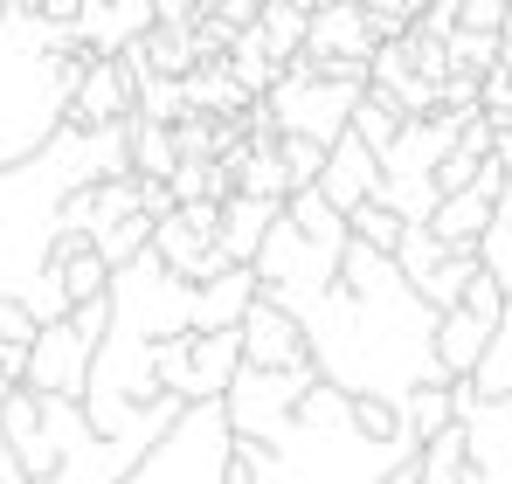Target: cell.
<instances>
[{
	"instance_id": "1",
	"label": "cell",
	"mask_w": 512,
	"mask_h": 484,
	"mask_svg": "<svg viewBox=\"0 0 512 484\" xmlns=\"http://www.w3.org/2000/svg\"><path fill=\"white\" fill-rule=\"evenodd\" d=\"M298 332H305V360L340 395L402 402L409 388L450 381L436 367V346H429L436 339V312L409 291L395 256H381L367 242L340 249V277L298 312Z\"/></svg>"
},
{
	"instance_id": "2",
	"label": "cell",
	"mask_w": 512,
	"mask_h": 484,
	"mask_svg": "<svg viewBox=\"0 0 512 484\" xmlns=\"http://www.w3.org/2000/svg\"><path fill=\"white\" fill-rule=\"evenodd\" d=\"M423 443L409 436H360L353 429V395H340L333 381H312V395L291 408L277 443H236V471L250 484H381L388 471H402Z\"/></svg>"
},
{
	"instance_id": "3",
	"label": "cell",
	"mask_w": 512,
	"mask_h": 484,
	"mask_svg": "<svg viewBox=\"0 0 512 484\" xmlns=\"http://www.w3.org/2000/svg\"><path fill=\"white\" fill-rule=\"evenodd\" d=\"M84 42L28 7L0 14V166L35 160L63 125L84 77Z\"/></svg>"
},
{
	"instance_id": "4",
	"label": "cell",
	"mask_w": 512,
	"mask_h": 484,
	"mask_svg": "<svg viewBox=\"0 0 512 484\" xmlns=\"http://www.w3.org/2000/svg\"><path fill=\"white\" fill-rule=\"evenodd\" d=\"M229 471H236V436H229L222 402H187L125 464L118 484H229Z\"/></svg>"
},
{
	"instance_id": "5",
	"label": "cell",
	"mask_w": 512,
	"mask_h": 484,
	"mask_svg": "<svg viewBox=\"0 0 512 484\" xmlns=\"http://www.w3.org/2000/svg\"><path fill=\"white\" fill-rule=\"evenodd\" d=\"M104 305H111V325H118V332L153 339V346L173 339V332H194V284H187V277H173L153 249H139L132 263H118V270H111Z\"/></svg>"
},
{
	"instance_id": "6",
	"label": "cell",
	"mask_w": 512,
	"mask_h": 484,
	"mask_svg": "<svg viewBox=\"0 0 512 484\" xmlns=\"http://www.w3.org/2000/svg\"><path fill=\"white\" fill-rule=\"evenodd\" d=\"M104 325H111V305H104V298L70 305L63 319L35 325V339H28V353H21V388H28V395H70V402H77Z\"/></svg>"
},
{
	"instance_id": "7",
	"label": "cell",
	"mask_w": 512,
	"mask_h": 484,
	"mask_svg": "<svg viewBox=\"0 0 512 484\" xmlns=\"http://www.w3.org/2000/svg\"><path fill=\"white\" fill-rule=\"evenodd\" d=\"M319 367L298 360V367H236V381L222 388V415H229V436L236 443H277L291 408L312 395Z\"/></svg>"
},
{
	"instance_id": "8",
	"label": "cell",
	"mask_w": 512,
	"mask_h": 484,
	"mask_svg": "<svg viewBox=\"0 0 512 484\" xmlns=\"http://www.w3.org/2000/svg\"><path fill=\"white\" fill-rule=\"evenodd\" d=\"M250 277H256V291L270 298V305H284L291 319L340 277V256L333 249H319V242H305L284 215L263 229V242H256V256H250Z\"/></svg>"
},
{
	"instance_id": "9",
	"label": "cell",
	"mask_w": 512,
	"mask_h": 484,
	"mask_svg": "<svg viewBox=\"0 0 512 484\" xmlns=\"http://www.w3.org/2000/svg\"><path fill=\"white\" fill-rule=\"evenodd\" d=\"M139 56L125 49V56H90L84 77H77V97H70V125H84V132H97V125H125L132 111H139Z\"/></svg>"
},
{
	"instance_id": "10",
	"label": "cell",
	"mask_w": 512,
	"mask_h": 484,
	"mask_svg": "<svg viewBox=\"0 0 512 484\" xmlns=\"http://www.w3.org/2000/svg\"><path fill=\"white\" fill-rule=\"evenodd\" d=\"M381 49V28L360 0H340V7H312L305 14V56L312 63H367Z\"/></svg>"
},
{
	"instance_id": "11",
	"label": "cell",
	"mask_w": 512,
	"mask_h": 484,
	"mask_svg": "<svg viewBox=\"0 0 512 484\" xmlns=\"http://www.w3.org/2000/svg\"><path fill=\"white\" fill-rule=\"evenodd\" d=\"M457 132H464V118H450V111H423V118H402V132H395V146L381 153V180H429L443 153L457 146Z\"/></svg>"
},
{
	"instance_id": "12",
	"label": "cell",
	"mask_w": 512,
	"mask_h": 484,
	"mask_svg": "<svg viewBox=\"0 0 512 484\" xmlns=\"http://www.w3.org/2000/svg\"><path fill=\"white\" fill-rule=\"evenodd\" d=\"M153 28H160V21H153V0H90L70 35L84 42V56H125V49H139Z\"/></svg>"
},
{
	"instance_id": "13",
	"label": "cell",
	"mask_w": 512,
	"mask_h": 484,
	"mask_svg": "<svg viewBox=\"0 0 512 484\" xmlns=\"http://www.w3.org/2000/svg\"><path fill=\"white\" fill-rule=\"evenodd\" d=\"M236 339H243V367H298V360H305V332H298V319H291L284 305H270L263 291H256V305L243 312Z\"/></svg>"
},
{
	"instance_id": "14",
	"label": "cell",
	"mask_w": 512,
	"mask_h": 484,
	"mask_svg": "<svg viewBox=\"0 0 512 484\" xmlns=\"http://www.w3.org/2000/svg\"><path fill=\"white\" fill-rule=\"evenodd\" d=\"M340 215H353L360 201H374V187H381V160L353 139V132H340L333 146H326V166H319V180H312Z\"/></svg>"
},
{
	"instance_id": "15",
	"label": "cell",
	"mask_w": 512,
	"mask_h": 484,
	"mask_svg": "<svg viewBox=\"0 0 512 484\" xmlns=\"http://www.w3.org/2000/svg\"><path fill=\"white\" fill-rule=\"evenodd\" d=\"M0 443L14 450L21 478H49V471H56V443H49V429H42V395L14 388V395L0 402Z\"/></svg>"
},
{
	"instance_id": "16",
	"label": "cell",
	"mask_w": 512,
	"mask_h": 484,
	"mask_svg": "<svg viewBox=\"0 0 512 484\" xmlns=\"http://www.w3.org/2000/svg\"><path fill=\"white\" fill-rule=\"evenodd\" d=\"M236 367H243L236 325H222V332H187V395H180V402H222V388L236 381Z\"/></svg>"
},
{
	"instance_id": "17",
	"label": "cell",
	"mask_w": 512,
	"mask_h": 484,
	"mask_svg": "<svg viewBox=\"0 0 512 484\" xmlns=\"http://www.w3.org/2000/svg\"><path fill=\"white\" fill-rule=\"evenodd\" d=\"M256 305V277L250 263H229L215 277L194 284V332H222V325H243V312Z\"/></svg>"
},
{
	"instance_id": "18",
	"label": "cell",
	"mask_w": 512,
	"mask_h": 484,
	"mask_svg": "<svg viewBox=\"0 0 512 484\" xmlns=\"http://www.w3.org/2000/svg\"><path fill=\"white\" fill-rule=\"evenodd\" d=\"M284 215V201H263V194H229L222 201V222H215V249L229 256V263H250L263 229Z\"/></svg>"
},
{
	"instance_id": "19",
	"label": "cell",
	"mask_w": 512,
	"mask_h": 484,
	"mask_svg": "<svg viewBox=\"0 0 512 484\" xmlns=\"http://www.w3.org/2000/svg\"><path fill=\"white\" fill-rule=\"evenodd\" d=\"M485 339H492V319H478V312H464V305H450V312H436V367L450 374V381H464L471 367H478V353H485Z\"/></svg>"
},
{
	"instance_id": "20",
	"label": "cell",
	"mask_w": 512,
	"mask_h": 484,
	"mask_svg": "<svg viewBox=\"0 0 512 484\" xmlns=\"http://www.w3.org/2000/svg\"><path fill=\"white\" fill-rule=\"evenodd\" d=\"M56 284H63V305H90V298L111 291V263H104L84 236H70L56 249Z\"/></svg>"
},
{
	"instance_id": "21",
	"label": "cell",
	"mask_w": 512,
	"mask_h": 484,
	"mask_svg": "<svg viewBox=\"0 0 512 484\" xmlns=\"http://www.w3.org/2000/svg\"><path fill=\"white\" fill-rule=\"evenodd\" d=\"M284 222H291V229H298L305 242L333 249V256H340L346 242H353V236H346V215L333 208V201H326V194H319V187H298V194H284Z\"/></svg>"
},
{
	"instance_id": "22",
	"label": "cell",
	"mask_w": 512,
	"mask_h": 484,
	"mask_svg": "<svg viewBox=\"0 0 512 484\" xmlns=\"http://www.w3.org/2000/svg\"><path fill=\"white\" fill-rule=\"evenodd\" d=\"M402 429L423 443V436H436V429H450L457 422V381H429V388H409L402 395Z\"/></svg>"
},
{
	"instance_id": "23",
	"label": "cell",
	"mask_w": 512,
	"mask_h": 484,
	"mask_svg": "<svg viewBox=\"0 0 512 484\" xmlns=\"http://www.w3.org/2000/svg\"><path fill=\"white\" fill-rule=\"evenodd\" d=\"M346 132H353V139H360V146H367V153L381 160V153L395 146V132H402V111H395V97L367 83V97L353 104V118H346Z\"/></svg>"
},
{
	"instance_id": "24",
	"label": "cell",
	"mask_w": 512,
	"mask_h": 484,
	"mask_svg": "<svg viewBox=\"0 0 512 484\" xmlns=\"http://www.w3.org/2000/svg\"><path fill=\"white\" fill-rule=\"evenodd\" d=\"M167 194H173V208H187V201H229L236 194V173L222 160H180L167 173Z\"/></svg>"
},
{
	"instance_id": "25",
	"label": "cell",
	"mask_w": 512,
	"mask_h": 484,
	"mask_svg": "<svg viewBox=\"0 0 512 484\" xmlns=\"http://www.w3.org/2000/svg\"><path fill=\"white\" fill-rule=\"evenodd\" d=\"M180 166V146H173V125H153V118H132V180H167Z\"/></svg>"
},
{
	"instance_id": "26",
	"label": "cell",
	"mask_w": 512,
	"mask_h": 484,
	"mask_svg": "<svg viewBox=\"0 0 512 484\" xmlns=\"http://www.w3.org/2000/svg\"><path fill=\"white\" fill-rule=\"evenodd\" d=\"M443 256H450V249H443V242L429 236L423 222H416V229H402V242H395V270L409 277V291L423 284V277H429V270H436V263H443Z\"/></svg>"
},
{
	"instance_id": "27",
	"label": "cell",
	"mask_w": 512,
	"mask_h": 484,
	"mask_svg": "<svg viewBox=\"0 0 512 484\" xmlns=\"http://www.w3.org/2000/svg\"><path fill=\"white\" fill-rule=\"evenodd\" d=\"M346 236L367 242V249H381V256H395V242H402V222H395L381 201H360V208L346 215Z\"/></svg>"
},
{
	"instance_id": "28",
	"label": "cell",
	"mask_w": 512,
	"mask_h": 484,
	"mask_svg": "<svg viewBox=\"0 0 512 484\" xmlns=\"http://www.w3.org/2000/svg\"><path fill=\"white\" fill-rule=\"evenodd\" d=\"M471 256H478V270H492L499 284L512 277V215L506 208H492V222H485V236L471 242Z\"/></svg>"
},
{
	"instance_id": "29",
	"label": "cell",
	"mask_w": 512,
	"mask_h": 484,
	"mask_svg": "<svg viewBox=\"0 0 512 484\" xmlns=\"http://www.w3.org/2000/svg\"><path fill=\"white\" fill-rule=\"evenodd\" d=\"M277 160H284V180H291V194H298V187H312V180H319V166H326V146H312V139H277Z\"/></svg>"
},
{
	"instance_id": "30",
	"label": "cell",
	"mask_w": 512,
	"mask_h": 484,
	"mask_svg": "<svg viewBox=\"0 0 512 484\" xmlns=\"http://www.w3.org/2000/svg\"><path fill=\"white\" fill-rule=\"evenodd\" d=\"M457 305L499 325V312H506V291H499V277H492V270H471V284H464V298H457Z\"/></svg>"
},
{
	"instance_id": "31",
	"label": "cell",
	"mask_w": 512,
	"mask_h": 484,
	"mask_svg": "<svg viewBox=\"0 0 512 484\" xmlns=\"http://www.w3.org/2000/svg\"><path fill=\"white\" fill-rule=\"evenodd\" d=\"M0 339H7V346H28V339H35V319H28L21 305H7V298H0Z\"/></svg>"
},
{
	"instance_id": "32",
	"label": "cell",
	"mask_w": 512,
	"mask_h": 484,
	"mask_svg": "<svg viewBox=\"0 0 512 484\" xmlns=\"http://www.w3.org/2000/svg\"><path fill=\"white\" fill-rule=\"evenodd\" d=\"M0 484H28V478H21V464H14V450H7V443H0Z\"/></svg>"
},
{
	"instance_id": "33",
	"label": "cell",
	"mask_w": 512,
	"mask_h": 484,
	"mask_svg": "<svg viewBox=\"0 0 512 484\" xmlns=\"http://www.w3.org/2000/svg\"><path fill=\"white\" fill-rule=\"evenodd\" d=\"M229 484H250V478H243V471H229Z\"/></svg>"
},
{
	"instance_id": "34",
	"label": "cell",
	"mask_w": 512,
	"mask_h": 484,
	"mask_svg": "<svg viewBox=\"0 0 512 484\" xmlns=\"http://www.w3.org/2000/svg\"><path fill=\"white\" fill-rule=\"evenodd\" d=\"M499 291H506V305H512V277H506V284H499Z\"/></svg>"
}]
</instances>
